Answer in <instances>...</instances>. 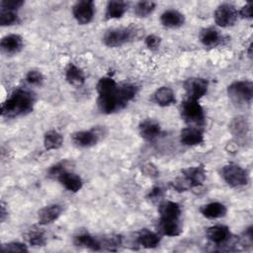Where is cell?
<instances>
[{"label": "cell", "mask_w": 253, "mask_h": 253, "mask_svg": "<svg viewBox=\"0 0 253 253\" xmlns=\"http://www.w3.org/2000/svg\"><path fill=\"white\" fill-rule=\"evenodd\" d=\"M36 99L32 92L25 89L15 90L2 104L1 115L5 118L25 116L33 111Z\"/></svg>", "instance_id": "6da1fadb"}, {"label": "cell", "mask_w": 253, "mask_h": 253, "mask_svg": "<svg viewBox=\"0 0 253 253\" xmlns=\"http://www.w3.org/2000/svg\"><path fill=\"white\" fill-rule=\"evenodd\" d=\"M227 95L230 101L238 106H248L253 99V83L248 80L234 81L227 87Z\"/></svg>", "instance_id": "7a4b0ae2"}, {"label": "cell", "mask_w": 253, "mask_h": 253, "mask_svg": "<svg viewBox=\"0 0 253 253\" xmlns=\"http://www.w3.org/2000/svg\"><path fill=\"white\" fill-rule=\"evenodd\" d=\"M181 118L190 126H202L206 123V115L203 107L200 105L199 101L186 99L180 105Z\"/></svg>", "instance_id": "3957f363"}, {"label": "cell", "mask_w": 253, "mask_h": 253, "mask_svg": "<svg viewBox=\"0 0 253 253\" xmlns=\"http://www.w3.org/2000/svg\"><path fill=\"white\" fill-rule=\"evenodd\" d=\"M221 177L232 188H241L248 184L249 175L245 169L235 163H229L221 168Z\"/></svg>", "instance_id": "277c9868"}, {"label": "cell", "mask_w": 253, "mask_h": 253, "mask_svg": "<svg viewBox=\"0 0 253 253\" xmlns=\"http://www.w3.org/2000/svg\"><path fill=\"white\" fill-rule=\"evenodd\" d=\"M105 133L101 127H95L88 130H79L71 134L72 143L79 148H89L99 142Z\"/></svg>", "instance_id": "5b68a950"}, {"label": "cell", "mask_w": 253, "mask_h": 253, "mask_svg": "<svg viewBox=\"0 0 253 253\" xmlns=\"http://www.w3.org/2000/svg\"><path fill=\"white\" fill-rule=\"evenodd\" d=\"M134 38V30L130 28H116L109 30L103 37L105 45L119 47L127 43Z\"/></svg>", "instance_id": "8992f818"}, {"label": "cell", "mask_w": 253, "mask_h": 253, "mask_svg": "<svg viewBox=\"0 0 253 253\" xmlns=\"http://www.w3.org/2000/svg\"><path fill=\"white\" fill-rule=\"evenodd\" d=\"M238 17V12L235 7L228 3L219 5L213 14L214 22L221 28H228L235 24Z\"/></svg>", "instance_id": "52a82bcc"}, {"label": "cell", "mask_w": 253, "mask_h": 253, "mask_svg": "<svg viewBox=\"0 0 253 253\" xmlns=\"http://www.w3.org/2000/svg\"><path fill=\"white\" fill-rule=\"evenodd\" d=\"M72 14L78 24L87 25L93 20L95 3L92 0L77 1L72 7Z\"/></svg>", "instance_id": "ba28073f"}, {"label": "cell", "mask_w": 253, "mask_h": 253, "mask_svg": "<svg viewBox=\"0 0 253 253\" xmlns=\"http://www.w3.org/2000/svg\"><path fill=\"white\" fill-rule=\"evenodd\" d=\"M183 87L188 99L199 101L207 94L209 83L206 79L201 77H191L185 80Z\"/></svg>", "instance_id": "9c48e42d"}, {"label": "cell", "mask_w": 253, "mask_h": 253, "mask_svg": "<svg viewBox=\"0 0 253 253\" xmlns=\"http://www.w3.org/2000/svg\"><path fill=\"white\" fill-rule=\"evenodd\" d=\"M117 89H118V87L112 93L99 95L98 100H97V105H98L99 110L103 114H113V113L126 107L123 104V102L120 100V98L118 96Z\"/></svg>", "instance_id": "30bf717a"}, {"label": "cell", "mask_w": 253, "mask_h": 253, "mask_svg": "<svg viewBox=\"0 0 253 253\" xmlns=\"http://www.w3.org/2000/svg\"><path fill=\"white\" fill-rule=\"evenodd\" d=\"M182 177L190 189L198 188L206 180V169L203 165L188 167L182 170Z\"/></svg>", "instance_id": "8fae6325"}, {"label": "cell", "mask_w": 253, "mask_h": 253, "mask_svg": "<svg viewBox=\"0 0 253 253\" xmlns=\"http://www.w3.org/2000/svg\"><path fill=\"white\" fill-rule=\"evenodd\" d=\"M24 42L21 36L17 34H10L2 38L0 42V47L3 53L7 55H14L21 51Z\"/></svg>", "instance_id": "7c38bea8"}, {"label": "cell", "mask_w": 253, "mask_h": 253, "mask_svg": "<svg viewBox=\"0 0 253 253\" xmlns=\"http://www.w3.org/2000/svg\"><path fill=\"white\" fill-rule=\"evenodd\" d=\"M138 130L140 136L148 141L156 139L162 133L159 123L153 119L143 120L138 126Z\"/></svg>", "instance_id": "4fadbf2b"}, {"label": "cell", "mask_w": 253, "mask_h": 253, "mask_svg": "<svg viewBox=\"0 0 253 253\" xmlns=\"http://www.w3.org/2000/svg\"><path fill=\"white\" fill-rule=\"evenodd\" d=\"M159 220H180L182 210L178 203L164 201L158 208Z\"/></svg>", "instance_id": "5bb4252c"}, {"label": "cell", "mask_w": 253, "mask_h": 253, "mask_svg": "<svg viewBox=\"0 0 253 253\" xmlns=\"http://www.w3.org/2000/svg\"><path fill=\"white\" fill-rule=\"evenodd\" d=\"M206 236L211 243L220 245L226 243L230 239L231 233L227 226L222 224H216L207 229Z\"/></svg>", "instance_id": "9a60e30c"}, {"label": "cell", "mask_w": 253, "mask_h": 253, "mask_svg": "<svg viewBox=\"0 0 253 253\" xmlns=\"http://www.w3.org/2000/svg\"><path fill=\"white\" fill-rule=\"evenodd\" d=\"M180 141L187 146L199 145L204 141V133L200 127L189 126L181 130Z\"/></svg>", "instance_id": "2e32d148"}, {"label": "cell", "mask_w": 253, "mask_h": 253, "mask_svg": "<svg viewBox=\"0 0 253 253\" xmlns=\"http://www.w3.org/2000/svg\"><path fill=\"white\" fill-rule=\"evenodd\" d=\"M62 213V207L58 204H52L42 208L38 211V220L42 225L49 224L56 220Z\"/></svg>", "instance_id": "e0dca14e"}, {"label": "cell", "mask_w": 253, "mask_h": 253, "mask_svg": "<svg viewBox=\"0 0 253 253\" xmlns=\"http://www.w3.org/2000/svg\"><path fill=\"white\" fill-rule=\"evenodd\" d=\"M57 180L67 191H69L71 193H76V192L80 191L83 186V182H82V179L80 178V176H78L77 174L70 172L68 170L62 172L57 177Z\"/></svg>", "instance_id": "ac0fdd59"}, {"label": "cell", "mask_w": 253, "mask_h": 253, "mask_svg": "<svg viewBox=\"0 0 253 253\" xmlns=\"http://www.w3.org/2000/svg\"><path fill=\"white\" fill-rule=\"evenodd\" d=\"M162 26L169 29H176L181 27L185 22V17L182 13L174 9L165 10L160 16Z\"/></svg>", "instance_id": "d6986e66"}, {"label": "cell", "mask_w": 253, "mask_h": 253, "mask_svg": "<svg viewBox=\"0 0 253 253\" xmlns=\"http://www.w3.org/2000/svg\"><path fill=\"white\" fill-rule=\"evenodd\" d=\"M200 211L205 217L210 219H215L224 216L226 214L227 209L222 203L211 202L202 206Z\"/></svg>", "instance_id": "ffe728a7"}, {"label": "cell", "mask_w": 253, "mask_h": 253, "mask_svg": "<svg viewBox=\"0 0 253 253\" xmlns=\"http://www.w3.org/2000/svg\"><path fill=\"white\" fill-rule=\"evenodd\" d=\"M65 79L73 87H80L85 82V74L83 70L70 62L65 68Z\"/></svg>", "instance_id": "44dd1931"}, {"label": "cell", "mask_w": 253, "mask_h": 253, "mask_svg": "<svg viewBox=\"0 0 253 253\" xmlns=\"http://www.w3.org/2000/svg\"><path fill=\"white\" fill-rule=\"evenodd\" d=\"M199 39L204 46L211 48L217 46L221 42V36L219 32L211 27L203 29L200 32Z\"/></svg>", "instance_id": "7402d4cb"}, {"label": "cell", "mask_w": 253, "mask_h": 253, "mask_svg": "<svg viewBox=\"0 0 253 253\" xmlns=\"http://www.w3.org/2000/svg\"><path fill=\"white\" fill-rule=\"evenodd\" d=\"M73 243L77 247L86 248L93 251L102 250L101 240L88 233H82V234L76 235L73 239Z\"/></svg>", "instance_id": "603a6c76"}, {"label": "cell", "mask_w": 253, "mask_h": 253, "mask_svg": "<svg viewBox=\"0 0 253 253\" xmlns=\"http://www.w3.org/2000/svg\"><path fill=\"white\" fill-rule=\"evenodd\" d=\"M127 6H128L127 3L125 1H118V0L109 1L106 6V12H105L106 19L112 20V19L122 18L126 12Z\"/></svg>", "instance_id": "cb8c5ba5"}, {"label": "cell", "mask_w": 253, "mask_h": 253, "mask_svg": "<svg viewBox=\"0 0 253 253\" xmlns=\"http://www.w3.org/2000/svg\"><path fill=\"white\" fill-rule=\"evenodd\" d=\"M136 240L137 243L144 248H155L160 243V236L149 229L143 228L139 230Z\"/></svg>", "instance_id": "d4e9b609"}, {"label": "cell", "mask_w": 253, "mask_h": 253, "mask_svg": "<svg viewBox=\"0 0 253 253\" xmlns=\"http://www.w3.org/2000/svg\"><path fill=\"white\" fill-rule=\"evenodd\" d=\"M154 101L161 107H168L175 103L176 98L173 90L169 87L163 86L158 88L154 93Z\"/></svg>", "instance_id": "484cf974"}, {"label": "cell", "mask_w": 253, "mask_h": 253, "mask_svg": "<svg viewBox=\"0 0 253 253\" xmlns=\"http://www.w3.org/2000/svg\"><path fill=\"white\" fill-rule=\"evenodd\" d=\"M229 129L235 137H237L238 139H242L245 138L248 133L249 125L243 117H237L231 121L229 125Z\"/></svg>", "instance_id": "4316f807"}, {"label": "cell", "mask_w": 253, "mask_h": 253, "mask_svg": "<svg viewBox=\"0 0 253 253\" xmlns=\"http://www.w3.org/2000/svg\"><path fill=\"white\" fill-rule=\"evenodd\" d=\"M63 143V136L55 129L46 131L43 135V146L45 150L58 149Z\"/></svg>", "instance_id": "83f0119b"}, {"label": "cell", "mask_w": 253, "mask_h": 253, "mask_svg": "<svg viewBox=\"0 0 253 253\" xmlns=\"http://www.w3.org/2000/svg\"><path fill=\"white\" fill-rule=\"evenodd\" d=\"M25 238L28 243L33 247H42L44 246L46 243L44 232L41 228L36 226H33L26 232Z\"/></svg>", "instance_id": "f1b7e54d"}, {"label": "cell", "mask_w": 253, "mask_h": 253, "mask_svg": "<svg viewBox=\"0 0 253 253\" xmlns=\"http://www.w3.org/2000/svg\"><path fill=\"white\" fill-rule=\"evenodd\" d=\"M160 231L167 236H178L182 233L180 220H159Z\"/></svg>", "instance_id": "f546056e"}, {"label": "cell", "mask_w": 253, "mask_h": 253, "mask_svg": "<svg viewBox=\"0 0 253 253\" xmlns=\"http://www.w3.org/2000/svg\"><path fill=\"white\" fill-rule=\"evenodd\" d=\"M117 87H118L117 82L112 77H108V76L100 78L96 86L97 92L99 95L112 93L116 90Z\"/></svg>", "instance_id": "4dcf8cb0"}, {"label": "cell", "mask_w": 253, "mask_h": 253, "mask_svg": "<svg viewBox=\"0 0 253 253\" xmlns=\"http://www.w3.org/2000/svg\"><path fill=\"white\" fill-rule=\"evenodd\" d=\"M156 3L153 1H139L135 4L133 11L137 17L143 18L150 15L155 9Z\"/></svg>", "instance_id": "1f68e13d"}, {"label": "cell", "mask_w": 253, "mask_h": 253, "mask_svg": "<svg viewBox=\"0 0 253 253\" xmlns=\"http://www.w3.org/2000/svg\"><path fill=\"white\" fill-rule=\"evenodd\" d=\"M19 22V17L16 11L1 8L0 10V25L2 27L12 26Z\"/></svg>", "instance_id": "d6a6232c"}, {"label": "cell", "mask_w": 253, "mask_h": 253, "mask_svg": "<svg viewBox=\"0 0 253 253\" xmlns=\"http://www.w3.org/2000/svg\"><path fill=\"white\" fill-rule=\"evenodd\" d=\"M1 251L3 252H28V247L25 243H21L18 241L8 242L1 245Z\"/></svg>", "instance_id": "836d02e7"}, {"label": "cell", "mask_w": 253, "mask_h": 253, "mask_svg": "<svg viewBox=\"0 0 253 253\" xmlns=\"http://www.w3.org/2000/svg\"><path fill=\"white\" fill-rule=\"evenodd\" d=\"M43 75L38 70H30L26 74V81L33 86H42L43 83Z\"/></svg>", "instance_id": "e575fe53"}, {"label": "cell", "mask_w": 253, "mask_h": 253, "mask_svg": "<svg viewBox=\"0 0 253 253\" xmlns=\"http://www.w3.org/2000/svg\"><path fill=\"white\" fill-rule=\"evenodd\" d=\"M68 166H69V163L68 161L64 160V161H60L54 165H52L49 169H48V176L51 177V178H56L64 171L68 170Z\"/></svg>", "instance_id": "d590c367"}, {"label": "cell", "mask_w": 253, "mask_h": 253, "mask_svg": "<svg viewBox=\"0 0 253 253\" xmlns=\"http://www.w3.org/2000/svg\"><path fill=\"white\" fill-rule=\"evenodd\" d=\"M144 42H145V45L151 49V50H155L157 49L159 46H160V43H161V39L156 36V35H148L145 40H144Z\"/></svg>", "instance_id": "8d00e7d4"}, {"label": "cell", "mask_w": 253, "mask_h": 253, "mask_svg": "<svg viewBox=\"0 0 253 253\" xmlns=\"http://www.w3.org/2000/svg\"><path fill=\"white\" fill-rule=\"evenodd\" d=\"M23 5H24V1L23 0H3L0 3L1 8L13 10V11H17Z\"/></svg>", "instance_id": "74e56055"}, {"label": "cell", "mask_w": 253, "mask_h": 253, "mask_svg": "<svg viewBox=\"0 0 253 253\" xmlns=\"http://www.w3.org/2000/svg\"><path fill=\"white\" fill-rule=\"evenodd\" d=\"M238 14L240 15L241 18L252 19V17H253V6H252V3L248 2L247 4L242 6L241 9L239 10Z\"/></svg>", "instance_id": "f35d334b"}, {"label": "cell", "mask_w": 253, "mask_h": 253, "mask_svg": "<svg viewBox=\"0 0 253 253\" xmlns=\"http://www.w3.org/2000/svg\"><path fill=\"white\" fill-rule=\"evenodd\" d=\"M163 196V189L161 188V187H153L150 191H149V193H148V195H147V198L150 200V201H152V202H154V201H157V200H159L161 197Z\"/></svg>", "instance_id": "ab89813d"}, {"label": "cell", "mask_w": 253, "mask_h": 253, "mask_svg": "<svg viewBox=\"0 0 253 253\" xmlns=\"http://www.w3.org/2000/svg\"><path fill=\"white\" fill-rule=\"evenodd\" d=\"M142 172L147 175V176H150V177H156L158 176V170L157 168L152 165V164H146V165H143L142 167Z\"/></svg>", "instance_id": "60d3db41"}, {"label": "cell", "mask_w": 253, "mask_h": 253, "mask_svg": "<svg viewBox=\"0 0 253 253\" xmlns=\"http://www.w3.org/2000/svg\"><path fill=\"white\" fill-rule=\"evenodd\" d=\"M7 215H8V211L6 210L5 205H4V203L2 202V203H1V211H0V219H1V222H4V221H5Z\"/></svg>", "instance_id": "b9f144b4"}]
</instances>
